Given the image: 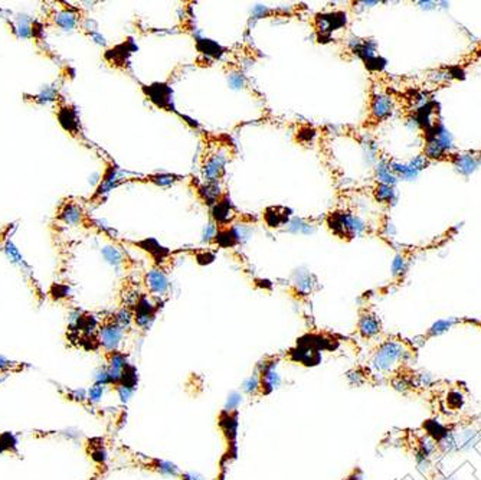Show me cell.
<instances>
[{"mask_svg": "<svg viewBox=\"0 0 481 480\" xmlns=\"http://www.w3.org/2000/svg\"><path fill=\"white\" fill-rule=\"evenodd\" d=\"M455 166L458 167L460 172L465 173V175H470L471 172L476 170L477 167V161L474 158L471 156H457L455 159Z\"/></svg>", "mask_w": 481, "mask_h": 480, "instance_id": "cell-22", "label": "cell"}, {"mask_svg": "<svg viewBox=\"0 0 481 480\" xmlns=\"http://www.w3.org/2000/svg\"><path fill=\"white\" fill-rule=\"evenodd\" d=\"M311 279H313L311 276H306L295 283V291L300 296H309L313 291V287L316 283H311Z\"/></svg>", "mask_w": 481, "mask_h": 480, "instance_id": "cell-23", "label": "cell"}, {"mask_svg": "<svg viewBox=\"0 0 481 480\" xmlns=\"http://www.w3.org/2000/svg\"><path fill=\"white\" fill-rule=\"evenodd\" d=\"M155 467L157 472L164 473V475H172V476H177L179 475V469L169 462H163V460H155Z\"/></svg>", "mask_w": 481, "mask_h": 480, "instance_id": "cell-25", "label": "cell"}, {"mask_svg": "<svg viewBox=\"0 0 481 480\" xmlns=\"http://www.w3.org/2000/svg\"><path fill=\"white\" fill-rule=\"evenodd\" d=\"M392 114V101L388 97L378 95L370 104V119L376 121L385 120Z\"/></svg>", "mask_w": 481, "mask_h": 480, "instance_id": "cell-12", "label": "cell"}, {"mask_svg": "<svg viewBox=\"0 0 481 480\" xmlns=\"http://www.w3.org/2000/svg\"><path fill=\"white\" fill-rule=\"evenodd\" d=\"M61 218L67 222V224H77L81 219V209L77 205H67L62 212H61Z\"/></svg>", "mask_w": 481, "mask_h": 480, "instance_id": "cell-21", "label": "cell"}, {"mask_svg": "<svg viewBox=\"0 0 481 480\" xmlns=\"http://www.w3.org/2000/svg\"><path fill=\"white\" fill-rule=\"evenodd\" d=\"M55 23L61 29H64V31H72L77 26V23H78V18L71 10H62V12L56 13Z\"/></svg>", "mask_w": 481, "mask_h": 480, "instance_id": "cell-16", "label": "cell"}, {"mask_svg": "<svg viewBox=\"0 0 481 480\" xmlns=\"http://www.w3.org/2000/svg\"><path fill=\"white\" fill-rule=\"evenodd\" d=\"M122 336H124V329L117 323L116 318H108L100 324L98 342L107 352L119 351Z\"/></svg>", "mask_w": 481, "mask_h": 480, "instance_id": "cell-2", "label": "cell"}, {"mask_svg": "<svg viewBox=\"0 0 481 480\" xmlns=\"http://www.w3.org/2000/svg\"><path fill=\"white\" fill-rule=\"evenodd\" d=\"M402 270H403V260H402L401 257H398L395 261H394V273L396 274V273H401Z\"/></svg>", "mask_w": 481, "mask_h": 480, "instance_id": "cell-35", "label": "cell"}, {"mask_svg": "<svg viewBox=\"0 0 481 480\" xmlns=\"http://www.w3.org/2000/svg\"><path fill=\"white\" fill-rule=\"evenodd\" d=\"M144 283L147 290L153 294V296H161L166 294L169 290V280L166 277V274L161 270H150L146 277H144Z\"/></svg>", "mask_w": 481, "mask_h": 480, "instance_id": "cell-10", "label": "cell"}, {"mask_svg": "<svg viewBox=\"0 0 481 480\" xmlns=\"http://www.w3.org/2000/svg\"><path fill=\"white\" fill-rule=\"evenodd\" d=\"M213 241L219 247H234L240 242V234L232 227H219L213 235Z\"/></svg>", "mask_w": 481, "mask_h": 480, "instance_id": "cell-14", "label": "cell"}, {"mask_svg": "<svg viewBox=\"0 0 481 480\" xmlns=\"http://www.w3.org/2000/svg\"><path fill=\"white\" fill-rule=\"evenodd\" d=\"M375 198L379 202H395L396 195H395V189L391 185H385V183H379L375 189Z\"/></svg>", "mask_w": 481, "mask_h": 480, "instance_id": "cell-19", "label": "cell"}, {"mask_svg": "<svg viewBox=\"0 0 481 480\" xmlns=\"http://www.w3.org/2000/svg\"><path fill=\"white\" fill-rule=\"evenodd\" d=\"M182 480H206L203 476H201L199 473H193V472H186L182 475Z\"/></svg>", "mask_w": 481, "mask_h": 480, "instance_id": "cell-34", "label": "cell"}, {"mask_svg": "<svg viewBox=\"0 0 481 480\" xmlns=\"http://www.w3.org/2000/svg\"><path fill=\"white\" fill-rule=\"evenodd\" d=\"M225 164H226V156L223 152H218L210 155L203 163V176L206 178V182H218L221 176L225 173Z\"/></svg>", "mask_w": 481, "mask_h": 480, "instance_id": "cell-6", "label": "cell"}, {"mask_svg": "<svg viewBox=\"0 0 481 480\" xmlns=\"http://www.w3.org/2000/svg\"><path fill=\"white\" fill-rule=\"evenodd\" d=\"M452 324V321L449 320H440L438 323H435L434 326H432V330H431V335H440V333H442V332H445L449 326Z\"/></svg>", "mask_w": 481, "mask_h": 480, "instance_id": "cell-30", "label": "cell"}, {"mask_svg": "<svg viewBox=\"0 0 481 480\" xmlns=\"http://www.w3.org/2000/svg\"><path fill=\"white\" fill-rule=\"evenodd\" d=\"M103 394H104V387H103V385H98V384H94V385L89 388L86 398H88L89 402L95 404V402H98V401L101 400Z\"/></svg>", "mask_w": 481, "mask_h": 480, "instance_id": "cell-27", "label": "cell"}, {"mask_svg": "<svg viewBox=\"0 0 481 480\" xmlns=\"http://www.w3.org/2000/svg\"><path fill=\"white\" fill-rule=\"evenodd\" d=\"M313 25L319 34V39H330L333 31L340 29L346 25V15L343 12H333V13H319L316 15Z\"/></svg>", "mask_w": 481, "mask_h": 480, "instance_id": "cell-3", "label": "cell"}, {"mask_svg": "<svg viewBox=\"0 0 481 480\" xmlns=\"http://www.w3.org/2000/svg\"><path fill=\"white\" fill-rule=\"evenodd\" d=\"M290 215H291V211L285 206H270L264 212V219L268 227L280 228L288 222Z\"/></svg>", "mask_w": 481, "mask_h": 480, "instance_id": "cell-11", "label": "cell"}, {"mask_svg": "<svg viewBox=\"0 0 481 480\" xmlns=\"http://www.w3.org/2000/svg\"><path fill=\"white\" fill-rule=\"evenodd\" d=\"M313 136H314V130L310 128V127H307L306 131H300V133H298V139H300V142L303 140V137H306V142H310Z\"/></svg>", "mask_w": 481, "mask_h": 480, "instance_id": "cell-33", "label": "cell"}, {"mask_svg": "<svg viewBox=\"0 0 481 480\" xmlns=\"http://www.w3.org/2000/svg\"><path fill=\"white\" fill-rule=\"evenodd\" d=\"M275 362H265L261 369H257L261 378V394H270L281 384L280 375L275 371Z\"/></svg>", "mask_w": 481, "mask_h": 480, "instance_id": "cell-8", "label": "cell"}, {"mask_svg": "<svg viewBox=\"0 0 481 480\" xmlns=\"http://www.w3.org/2000/svg\"><path fill=\"white\" fill-rule=\"evenodd\" d=\"M149 180L156 183L157 186H169V185H173L177 180V176H174V175H155V176H150Z\"/></svg>", "mask_w": 481, "mask_h": 480, "instance_id": "cell-26", "label": "cell"}, {"mask_svg": "<svg viewBox=\"0 0 481 480\" xmlns=\"http://www.w3.org/2000/svg\"><path fill=\"white\" fill-rule=\"evenodd\" d=\"M215 258V255L213 254H205V255H198V261L201 263V264H205V263H210L212 260Z\"/></svg>", "mask_w": 481, "mask_h": 480, "instance_id": "cell-36", "label": "cell"}, {"mask_svg": "<svg viewBox=\"0 0 481 480\" xmlns=\"http://www.w3.org/2000/svg\"><path fill=\"white\" fill-rule=\"evenodd\" d=\"M95 384L103 385V387L110 385V376H108V372H107V368L105 366L97 371V373H95Z\"/></svg>", "mask_w": 481, "mask_h": 480, "instance_id": "cell-29", "label": "cell"}, {"mask_svg": "<svg viewBox=\"0 0 481 480\" xmlns=\"http://www.w3.org/2000/svg\"><path fill=\"white\" fill-rule=\"evenodd\" d=\"M198 48H199L201 52H203L207 56L219 58L222 55V48L216 42H213V40L198 39Z\"/></svg>", "mask_w": 481, "mask_h": 480, "instance_id": "cell-20", "label": "cell"}, {"mask_svg": "<svg viewBox=\"0 0 481 480\" xmlns=\"http://www.w3.org/2000/svg\"><path fill=\"white\" fill-rule=\"evenodd\" d=\"M212 216L218 227H228L232 222L235 218V209L226 195H223L212 206Z\"/></svg>", "mask_w": 481, "mask_h": 480, "instance_id": "cell-9", "label": "cell"}, {"mask_svg": "<svg viewBox=\"0 0 481 480\" xmlns=\"http://www.w3.org/2000/svg\"><path fill=\"white\" fill-rule=\"evenodd\" d=\"M116 391H117L120 400L122 401V402H127V401L130 400V397H131V394H133L134 390H131V388H128V387H124V385H117V387H116Z\"/></svg>", "mask_w": 481, "mask_h": 480, "instance_id": "cell-31", "label": "cell"}, {"mask_svg": "<svg viewBox=\"0 0 481 480\" xmlns=\"http://www.w3.org/2000/svg\"><path fill=\"white\" fill-rule=\"evenodd\" d=\"M328 230L342 240H352L361 228V222L346 211H334L327 216Z\"/></svg>", "mask_w": 481, "mask_h": 480, "instance_id": "cell-1", "label": "cell"}, {"mask_svg": "<svg viewBox=\"0 0 481 480\" xmlns=\"http://www.w3.org/2000/svg\"><path fill=\"white\" fill-rule=\"evenodd\" d=\"M159 307H160L159 304H156V306L152 304V302L147 299V296H140V299L137 300L134 310H133L136 326H138L141 330H149L156 319V313H157Z\"/></svg>", "mask_w": 481, "mask_h": 480, "instance_id": "cell-4", "label": "cell"}, {"mask_svg": "<svg viewBox=\"0 0 481 480\" xmlns=\"http://www.w3.org/2000/svg\"><path fill=\"white\" fill-rule=\"evenodd\" d=\"M198 192H199L202 199L205 200L206 203L212 205V206L223 196L221 194V188H219L218 182H206L205 185H202L201 188L198 189Z\"/></svg>", "mask_w": 481, "mask_h": 480, "instance_id": "cell-15", "label": "cell"}, {"mask_svg": "<svg viewBox=\"0 0 481 480\" xmlns=\"http://www.w3.org/2000/svg\"><path fill=\"white\" fill-rule=\"evenodd\" d=\"M242 390L245 394L248 395H258L261 394V378H259V373L258 371H255L242 385Z\"/></svg>", "mask_w": 481, "mask_h": 480, "instance_id": "cell-18", "label": "cell"}, {"mask_svg": "<svg viewBox=\"0 0 481 480\" xmlns=\"http://www.w3.org/2000/svg\"><path fill=\"white\" fill-rule=\"evenodd\" d=\"M229 84H231L232 88H240V87H243V84H245V78H243L242 74L234 72V74L229 75Z\"/></svg>", "mask_w": 481, "mask_h": 480, "instance_id": "cell-32", "label": "cell"}, {"mask_svg": "<svg viewBox=\"0 0 481 480\" xmlns=\"http://www.w3.org/2000/svg\"><path fill=\"white\" fill-rule=\"evenodd\" d=\"M240 395L238 394V392H232L229 397H228V401H226V404H225V412H232V411H235L237 408H238V405L240 404Z\"/></svg>", "mask_w": 481, "mask_h": 480, "instance_id": "cell-28", "label": "cell"}, {"mask_svg": "<svg viewBox=\"0 0 481 480\" xmlns=\"http://www.w3.org/2000/svg\"><path fill=\"white\" fill-rule=\"evenodd\" d=\"M358 327L363 338H373L375 335H378L380 332V321L375 315L364 313L359 319Z\"/></svg>", "mask_w": 481, "mask_h": 480, "instance_id": "cell-13", "label": "cell"}, {"mask_svg": "<svg viewBox=\"0 0 481 480\" xmlns=\"http://www.w3.org/2000/svg\"><path fill=\"white\" fill-rule=\"evenodd\" d=\"M103 255L105 257V260L108 263H111L114 266H119V264H121L124 261L122 260V254H121L117 248H114V247H105L103 249Z\"/></svg>", "mask_w": 481, "mask_h": 480, "instance_id": "cell-24", "label": "cell"}, {"mask_svg": "<svg viewBox=\"0 0 481 480\" xmlns=\"http://www.w3.org/2000/svg\"><path fill=\"white\" fill-rule=\"evenodd\" d=\"M401 354V345H398L396 342H386L379 348L373 359V366L379 371H391L395 362L399 359Z\"/></svg>", "mask_w": 481, "mask_h": 480, "instance_id": "cell-5", "label": "cell"}, {"mask_svg": "<svg viewBox=\"0 0 481 480\" xmlns=\"http://www.w3.org/2000/svg\"><path fill=\"white\" fill-rule=\"evenodd\" d=\"M138 245L143 247L146 251H149L156 260H163V258L169 254V251H167L166 248H163L160 244H159L156 240H153V238L141 241V242H138Z\"/></svg>", "mask_w": 481, "mask_h": 480, "instance_id": "cell-17", "label": "cell"}, {"mask_svg": "<svg viewBox=\"0 0 481 480\" xmlns=\"http://www.w3.org/2000/svg\"><path fill=\"white\" fill-rule=\"evenodd\" d=\"M144 89H146V94L149 95V98L157 107L164 108V110H172L173 108V104H172L173 91L169 85L156 82V84H153V85H150L149 88H144Z\"/></svg>", "mask_w": 481, "mask_h": 480, "instance_id": "cell-7", "label": "cell"}]
</instances>
